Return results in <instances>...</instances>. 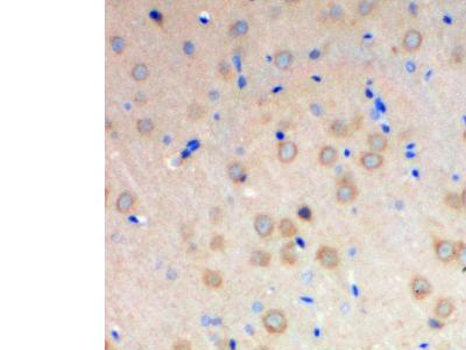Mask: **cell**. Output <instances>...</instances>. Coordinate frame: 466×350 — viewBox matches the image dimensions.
<instances>
[{
  "label": "cell",
  "instance_id": "obj_1",
  "mask_svg": "<svg viewBox=\"0 0 466 350\" xmlns=\"http://www.w3.org/2000/svg\"><path fill=\"white\" fill-rule=\"evenodd\" d=\"M262 324L269 334L281 335L288 328V320L282 310H271L262 316Z\"/></svg>",
  "mask_w": 466,
  "mask_h": 350
},
{
  "label": "cell",
  "instance_id": "obj_2",
  "mask_svg": "<svg viewBox=\"0 0 466 350\" xmlns=\"http://www.w3.org/2000/svg\"><path fill=\"white\" fill-rule=\"evenodd\" d=\"M434 250L437 259L444 264H449L456 259V243L447 240H436Z\"/></svg>",
  "mask_w": 466,
  "mask_h": 350
},
{
  "label": "cell",
  "instance_id": "obj_3",
  "mask_svg": "<svg viewBox=\"0 0 466 350\" xmlns=\"http://www.w3.org/2000/svg\"><path fill=\"white\" fill-rule=\"evenodd\" d=\"M317 262L322 265V268L325 270H335L339 265V256L336 248L330 246H321L316 252Z\"/></svg>",
  "mask_w": 466,
  "mask_h": 350
},
{
  "label": "cell",
  "instance_id": "obj_4",
  "mask_svg": "<svg viewBox=\"0 0 466 350\" xmlns=\"http://www.w3.org/2000/svg\"><path fill=\"white\" fill-rule=\"evenodd\" d=\"M411 293L416 300H425L432 293V285L429 280L422 276H416L411 282Z\"/></svg>",
  "mask_w": 466,
  "mask_h": 350
},
{
  "label": "cell",
  "instance_id": "obj_5",
  "mask_svg": "<svg viewBox=\"0 0 466 350\" xmlns=\"http://www.w3.org/2000/svg\"><path fill=\"white\" fill-rule=\"evenodd\" d=\"M254 229L261 238H267L274 231V222L269 216L260 214L254 218Z\"/></svg>",
  "mask_w": 466,
  "mask_h": 350
},
{
  "label": "cell",
  "instance_id": "obj_6",
  "mask_svg": "<svg viewBox=\"0 0 466 350\" xmlns=\"http://www.w3.org/2000/svg\"><path fill=\"white\" fill-rule=\"evenodd\" d=\"M357 195H358L357 188L352 184H349V182L339 184L337 192H336V198H337V202L341 203V204L352 203L356 200Z\"/></svg>",
  "mask_w": 466,
  "mask_h": 350
},
{
  "label": "cell",
  "instance_id": "obj_7",
  "mask_svg": "<svg viewBox=\"0 0 466 350\" xmlns=\"http://www.w3.org/2000/svg\"><path fill=\"white\" fill-rule=\"evenodd\" d=\"M297 153H299L297 146L292 142H286L279 145L278 158H279L280 162L286 164H292L293 161L296 159Z\"/></svg>",
  "mask_w": 466,
  "mask_h": 350
},
{
  "label": "cell",
  "instance_id": "obj_8",
  "mask_svg": "<svg viewBox=\"0 0 466 350\" xmlns=\"http://www.w3.org/2000/svg\"><path fill=\"white\" fill-rule=\"evenodd\" d=\"M455 312V306L454 302L450 299H447V298H442V299H439L436 301L435 308H434V315H435L436 318L443 321L449 318L451 315L454 314Z\"/></svg>",
  "mask_w": 466,
  "mask_h": 350
},
{
  "label": "cell",
  "instance_id": "obj_9",
  "mask_svg": "<svg viewBox=\"0 0 466 350\" xmlns=\"http://www.w3.org/2000/svg\"><path fill=\"white\" fill-rule=\"evenodd\" d=\"M421 44H422V35L420 34V32L415 30H411L405 34L404 40H402V47H404L406 52H414L416 50H419L420 47H421Z\"/></svg>",
  "mask_w": 466,
  "mask_h": 350
},
{
  "label": "cell",
  "instance_id": "obj_10",
  "mask_svg": "<svg viewBox=\"0 0 466 350\" xmlns=\"http://www.w3.org/2000/svg\"><path fill=\"white\" fill-rule=\"evenodd\" d=\"M359 162L362 164V167L366 170H376L378 168H380L384 164V158L380 156V154L374 153V152H369V153H364L360 156Z\"/></svg>",
  "mask_w": 466,
  "mask_h": 350
},
{
  "label": "cell",
  "instance_id": "obj_11",
  "mask_svg": "<svg viewBox=\"0 0 466 350\" xmlns=\"http://www.w3.org/2000/svg\"><path fill=\"white\" fill-rule=\"evenodd\" d=\"M318 160H320V164L323 167L330 168L335 166V164L337 162L338 160L337 150L331 146H324L323 148L321 150L320 156H318Z\"/></svg>",
  "mask_w": 466,
  "mask_h": 350
},
{
  "label": "cell",
  "instance_id": "obj_12",
  "mask_svg": "<svg viewBox=\"0 0 466 350\" xmlns=\"http://www.w3.org/2000/svg\"><path fill=\"white\" fill-rule=\"evenodd\" d=\"M223 276L219 272L212 271V270H208L203 273V282L206 287L212 290L220 288L223 286Z\"/></svg>",
  "mask_w": 466,
  "mask_h": 350
},
{
  "label": "cell",
  "instance_id": "obj_13",
  "mask_svg": "<svg viewBox=\"0 0 466 350\" xmlns=\"http://www.w3.org/2000/svg\"><path fill=\"white\" fill-rule=\"evenodd\" d=\"M367 144L374 153H381L387 148V139L380 133H371L367 138Z\"/></svg>",
  "mask_w": 466,
  "mask_h": 350
},
{
  "label": "cell",
  "instance_id": "obj_14",
  "mask_svg": "<svg viewBox=\"0 0 466 350\" xmlns=\"http://www.w3.org/2000/svg\"><path fill=\"white\" fill-rule=\"evenodd\" d=\"M281 262L287 266H294L297 262L295 244L288 243L281 250Z\"/></svg>",
  "mask_w": 466,
  "mask_h": 350
},
{
  "label": "cell",
  "instance_id": "obj_15",
  "mask_svg": "<svg viewBox=\"0 0 466 350\" xmlns=\"http://www.w3.org/2000/svg\"><path fill=\"white\" fill-rule=\"evenodd\" d=\"M272 262V256L266 251H254L250 257V262L258 268H268Z\"/></svg>",
  "mask_w": 466,
  "mask_h": 350
},
{
  "label": "cell",
  "instance_id": "obj_16",
  "mask_svg": "<svg viewBox=\"0 0 466 350\" xmlns=\"http://www.w3.org/2000/svg\"><path fill=\"white\" fill-rule=\"evenodd\" d=\"M275 66L279 70H287L290 68L293 63V55L288 50H282L275 54L274 58Z\"/></svg>",
  "mask_w": 466,
  "mask_h": 350
},
{
  "label": "cell",
  "instance_id": "obj_17",
  "mask_svg": "<svg viewBox=\"0 0 466 350\" xmlns=\"http://www.w3.org/2000/svg\"><path fill=\"white\" fill-rule=\"evenodd\" d=\"M133 204H134V198L129 192H122L121 195H119L117 200V209L119 212L126 214L131 212Z\"/></svg>",
  "mask_w": 466,
  "mask_h": 350
},
{
  "label": "cell",
  "instance_id": "obj_18",
  "mask_svg": "<svg viewBox=\"0 0 466 350\" xmlns=\"http://www.w3.org/2000/svg\"><path fill=\"white\" fill-rule=\"evenodd\" d=\"M227 173H229V176L231 180L236 184H239L244 180L245 174H246V170L245 167L241 164L240 162H232L227 168Z\"/></svg>",
  "mask_w": 466,
  "mask_h": 350
},
{
  "label": "cell",
  "instance_id": "obj_19",
  "mask_svg": "<svg viewBox=\"0 0 466 350\" xmlns=\"http://www.w3.org/2000/svg\"><path fill=\"white\" fill-rule=\"evenodd\" d=\"M279 231L282 237L293 238L297 234V228L295 224H294V222H292V220L288 218H285V220H282L279 224Z\"/></svg>",
  "mask_w": 466,
  "mask_h": 350
},
{
  "label": "cell",
  "instance_id": "obj_20",
  "mask_svg": "<svg viewBox=\"0 0 466 350\" xmlns=\"http://www.w3.org/2000/svg\"><path fill=\"white\" fill-rule=\"evenodd\" d=\"M330 133L335 138H346L349 134V126L342 120H335L330 125Z\"/></svg>",
  "mask_w": 466,
  "mask_h": 350
},
{
  "label": "cell",
  "instance_id": "obj_21",
  "mask_svg": "<svg viewBox=\"0 0 466 350\" xmlns=\"http://www.w3.org/2000/svg\"><path fill=\"white\" fill-rule=\"evenodd\" d=\"M457 264L460 265L462 272H466V244L463 242L456 243V259Z\"/></svg>",
  "mask_w": 466,
  "mask_h": 350
},
{
  "label": "cell",
  "instance_id": "obj_22",
  "mask_svg": "<svg viewBox=\"0 0 466 350\" xmlns=\"http://www.w3.org/2000/svg\"><path fill=\"white\" fill-rule=\"evenodd\" d=\"M444 203H446L447 206H449L450 209L454 210H461L463 206H462V198L460 195L455 194V192H448L444 198Z\"/></svg>",
  "mask_w": 466,
  "mask_h": 350
},
{
  "label": "cell",
  "instance_id": "obj_23",
  "mask_svg": "<svg viewBox=\"0 0 466 350\" xmlns=\"http://www.w3.org/2000/svg\"><path fill=\"white\" fill-rule=\"evenodd\" d=\"M148 68H147L145 64H142V63L136 64L134 68L132 69V77L136 82H143V80L148 77Z\"/></svg>",
  "mask_w": 466,
  "mask_h": 350
},
{
  "label": "cell",
  "instance_id": "obj_24",
  "mask_svg": "<svg viewBox=\"0 0 466 350\" xmlns=\"http://www.w3.org/2000/svg\"><path fill=\"white\" fill-rule=\"evenodd\" d=\"M136 128L138 131L141 133V134H149L150 132L154 130V124L152 120L149 119H140V120L136 122Z\"/></svg>",
  "mask_w": 466,
  "mask_h": 350
},
{
  "label": "cell",
  "instance_id": "obj_25",
  "mask_svg": "<svg viewBox=\"0 0 466 350\" xmlns=\"http://www.w3.org/2000/svg\"><path fill=\"white\" fill-rule=\"evenodd\" d=\"M248 30V26L245 21H238V22L233 24L232 27H231V34L233 36H243L247 33Z\"/></svg>",
  "mask_w": 466,
  "mask_h": 350
},
{
  "label": "cell",
  "instance_id": "obj_26",
  "mask_svg": "<svg viewBox=\"0 0 466 350\" xmlns=\"http://www.w3.org/2000/svg\"><path fill=\"white\" fill-rule=\"evenodd\" d=\"M210 248H211L212 251H222L225 248V240H224L223 236H213L211 242H210Z\"/></svg>",
  "mask_w": 466,
  "mask_h": 350
},
{
  "label": "cell",
  "instance_id": "obj_27",
  "mask_svg": "<svg viewBox=\"0 0 466 350\" xmlns=\"http://www.w3.org/2000/svg\"><path fill=\"white\" fill-rule=\"evenodd\" d=\"M111 48L117 54H121L125 49V41L120 36H114L111 38Z\"/></svg>",
  "mask_w": 466,
  "mask_h": 350
},
{
  "label": "cell",
  "instance_id": "obj_28",
  "mask_svg": "<svg viewBox=\"0 0 466 350\" xmlns=\"http://www.w3.org/2000/svg\"><path fill=\"white\" fill-rule=\"evenodd\" d=\"M357 10H358L359 16H370L371 12L373 10V4L370 2H359L358 7H357Z\"/></svg>",
  "mask_w": 466,
  "mask_h": 350
},
{
  "label": "cell",
  "instance_id": "obj_29",
  "mask_svg": "<svg viewBox=\"0 0 466 350\" xmlns=\"http://www.w3.org/2000/svg\"><path fill=\"white\" fill-rule=\"evenodd\" d=\"M297 216L302 220H304V222H310L311 217H313V215H311V210L310 208H308V206H301L299 212H297Z\"/></svg>",
  "mask_w": 466,
  "mask_h": 350
},
{
  "label": "cell",
  "instance_id": "obj_30",
  "mask_svg": "<svg viewBox=\"0 0 466 350\" xmlns=\"http://www.w3.org/2000/svg\"><path fill=\"white\" fill-rule=\"evenodd\" d=\"M223 217V212L220 208H212L211 212H210V220H211L212 224H218L220 223Z\"/></svg>",
  "mask_w": 466,
  "mask_h": 350
},
{
  "label": "cell",
  "instance_id": "obj_31",
  "mask_svg": "<svg viewBox=\"0 0 466 350\" xmlns=\"http://www.w3.org/2000/svg\"><path fill=\"white\" fill-rule=\"evenodd\" d=\"M219 72H220V74H222V76H223L225 80H229L232 78V76H233L232 69H231V68H230V66H229V64H226V63H222V64H220V66H219Z\"/></svg>",
  "mask_w": 466,
  "mask_h": 350
},
{
  "label": "cell",
  "instance_id": "obj_32",
  "mask_svg": "<svg viewBox=\"0 0 466 350\" xmlns=\"http://www.w3.org/2000/svg\"><path fill=\"white\" fill-rule=\"evenodd\" d=\"M330 16L332 19L341 20L343 19V16H344V13H343V10L339 6H332L330 8Z\"/></svg>",
  "mask_w": 466,
  "mask_h": 350
},
{
  "label": "cell",
  "instance_id": "obj_33",
  "mask_svg": "<svg viewBox=\"0 0 466 350\" xmlns=\"http://www.w3.org/2000/svg\"><path fill=\"white\" fill-rule=\"evenodd\" d=\"M203 114H204V111H203L202 106H198V105H196V106L190 108V112H189V116H190L191 118H202Z\"/></svg>",
  "mask_w": 466,
  "mask_h": 350
},
{
  "label": "cell",
  "instance_id": "obj_34",
  "mask_svg": "<svg viewBox=\"0 0 466 350\" xmlns=\"http://www.w3.org/2000/svg\"><path fill=\"white\" fill-rule=\"evenodd\" d=\"M174 350H191V346L188 341L181 340V341H177L176 343H175Z\"/></svg>",
  "mask_w": 466,
  "mask_h": 350
},
{
  "label": "cell",
  "instance_id": "obj_35",
  "mask_svg": "<svg viewBox=\"0 0 466 350\" xmlns=\"http://www.w3.org/2000/svg\"><path fill=\"white\" fill-rule=\"evenodd\" d=\"M430 324V328H433V329H436V328H442L443 327V324H441V320H439V318H436V320H430L429 321Z\"/></svg>",
  "mask_w": 466,
  "mask_h": 350
},
{
  "label": "cell",
  "instance_id": "obj_36",
  "mask_svg": "<svg viewBox=\"0 0 466 350\" xmlns=\"http://www.w3.org/2000/svg\"><path fill=\"white\" fill-rule=\"evenodd\" d=\"M461 198H462V206H463V208L466 210V188L463 192H462Z\"/></svg>",
  "mask_w": 466,
  "mask_h": 350
},
{
  "label": "cell",
  "instance_id": "obj_37",
  "mask_svg": "<svg viewBox=\"0 0 466 350\" xmlns=\"http://www.w3.org/2000/svg\"><path fill=\"white\" fill-rule=\"evenodd\" d=\"M105 350H118V349L115 348V346L112 344V343L106 341V344H105Z\"/></svg>",
  "mask_w": 466,
  "mask_h": 350
}]
</instances>
